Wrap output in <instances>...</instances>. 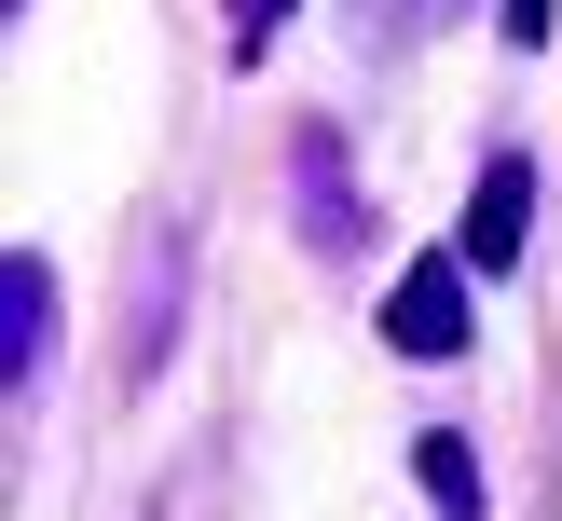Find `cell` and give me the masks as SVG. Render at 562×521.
Listing matches in <instances>:
<instances>
[{
  "label": "cell",
  "mask_w": 562,
  "mask_h": 521,
  "mask_svg": "<svg viewBox=\"0 0 562 521\" xmlns=\"http://www.w3.org/2000/svg\"><path fill=\"white\" fill-rule=\"evenodd\" d=\"M274 27H289V0H234V55H274Z\"/></svg>",
  "instance_id": "obj_6"
},
{
  "label": "cell",
  "mask_w": 562,
  "mask_h": 521,
  "mask_svg": "<svg viewBox=\"0 0 562 521\" xmlns=\"http://www.w3.org/2000/svg\"><path fill=\"white\" fill-rule=\"evenodd\" d=\"M302 206H316V219H302V234H316L329 261H344V247L371 234V206H344V151H329V137H302Z\"/></svg>",
  "instance_id": "obj_4"
},
{
  "label": "cell",
  "mask_w": 562,
  "mask_h": 521,
  "mask_svg": "<svg viewBox=\"0 0 562 521\" xmlns=\"http://www.w3.org/2000/svg\"><path fill=\"white\" fill-rule=\"evenodd\" d=\"M42 356H55V261H42V247H0V371H42Z\"/></svg>",
  "instance_id": "obj_3"
},
{
  "label": "cell",
  "mask_w": 562,
  "mask_h": 521,
  "mask_svg": "<svg viewBox=\"0 0 562 521\" xmlns=\"http://www.w3.org/2000/svg\"><path fill=\"white\" fill-rule=\"evenodd\" d=\"M384 343H398V356H426V371L481 343V302H467V247H426V261L384 288Z\"/></svg>",
  "instance_id": "obj_1"
},
{
  "label": "cell",
  "mask_w": 562,
  "mask_h": 521,
  "mask_svg": "<svg viewBox=\"0 0 562 521\" xmlns=\"http://www.w3.org/2000/svg\"><path fill=\"white\" fill-rule=\"evenodd\" d=\"M521 234H536V165H521V151H494L481 165V206H467V274H508L521 261Z\"/></svg>",
  "instance_id": "obj_2"
},
{
  "label": "cell",
  "mask_w": 562,
  "mask_h": 521,
  "mask_svg": "<svg viewBox=\"0 0 562 521\" xmlns=\"http://www.w3.org/2000/svg\"><path fill=\"white\" fill-rule=\"evenodd\" d=\"M562 27V0H508V42H549Z\"/></svg>",
  "instance_id": "obj_8"
},
{
  "label": "cell",
  "mask_w": 562,
  "mask_h": 521,
  "mask_svg": "<svg viewBox=\"0 0 562 521\" xmlns=\"http://www.w3.org/2000/svg\"><path fill=\"white\" fill-rule=\"evenodd\" d=\"M357 27L371 42H412V0H357Z\"/></svg>",
  "instance_id": "obj_7"
},
{
  "label": "cell",
  "mask_w": 562,
  "mask_h": 521,
  "mask_svg": "<svg viewBox=\"0 0 562 521\" xmlns=\"http://www.w3.org/2000/svg\"><path fill=\"white\" fill-rule=\"evenodd\" d=\"M412 466H426L439 521H481V466H467V439H453V426H426V439H412Z\"/></svg>",
  "instance_id": "obj_5"
}]
</instances>
